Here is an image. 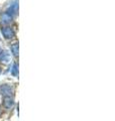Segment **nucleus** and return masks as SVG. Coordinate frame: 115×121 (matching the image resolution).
<instances>
[{"mask_svg": "<svg viewBox=\"0 0 115 121\" xmlns=\"http://www.w3.org/2000/svg\"><path fill=\"white\" fill-rule=\"evenodd\" d=\"M2 114V111H1V109H0V115H1Z\"/></svg>", "mask_w": 115, "mask_h": 121, "instance_id": "8", "label": "nucleus"}, {"mask_svg": "<svg viewBox=\"0 0 115 121\" xmlns=\"http://www.w3.org/2000/svg\"><path fill=\"white\" fill-rule=\"evenodd\" d=\"M0 52H1V50H0Z\"/></svg>", "mask_w": 115, "mask_h": 121, "instance_id": "10", "label": "nucleus"}, {"mask_svg": "<svg viewBox=\"0 0 115 121\" xmlns=\"http://www.w3.org/2000/svg\"><path fill=\"white\" fill-rule=\"evenodd\" d=\"M2 35L6 39H12V37L15 35V32L11 27L5 26V27L2 28Z\"/></svg>", "mask_w": 115, "mask_h": 121, "instance_id": "2", "label": "nucleus"}, {"mask_svg": "<svg viewBox=\"0 0 115 121\" xmlns=\"http://www.w3.org/2000/svg\"><path fill=\"white\" fill-rule=\"evenodd\" d=\"M10 56L9 54L6 51H1L0 52V62L1 63H7L9 60Z\"/></svg>", "mask_w": 115, "mask_h": 121, "instance_id": "5", "label": "nucleus"}, {"mask_svg": "<svg viewBox=\"0 0 115 121\" xmlns=\"http://www.w3.org/2000/svg\"><path fill=\"white\" fill-rule=\"evenodd\" d=\"M13 92V88L10 85H2L0 87V93L4 97H12Z\"/></svg>", "mask_w": 115, "mask_h": 121, "instance_id": "1", "label": "nucleus"}, {"mask_svg": "<svg viewBox=\"0 0 115 121\" xmlns=\"http://www.w3.org/2000/svg\"><path fill=\"white\" fill-rule=\"evenodd\" d=\"M11 52L14 56H18V43H14L11 45Z\"/></svg>", "mask_w": 115, "mask_h": 121, "instance_id": "6", "label": "nucleus"}, {"mask_svg": "<svg viewBox=\"0 0 115 121\" xmlns=\"http://www.w3.org/2000/svg\"><path fill=\"white\" fill-rule=\"evenodd\" d=\"M11 74H12V76H14V77H16V76L18 75V66H17V64H13L12 65V68H11Z\"/></svg>", "mask_w": 115, "mask_h": 121, "instance_id": "7", "label": "nucleus"}, {"mask_svg": "<svg viewBox=\"0 0 115 121\" xmlns=\"http://www.w3.org/2000/svg\"><path fill=\"white\" fill-rule=\"evenodd\" d=\"M14 101L12 99V97H4V100H3V106L6 109H10L13 106Z\"/></svg>", "mask_w": 115, "mask_h": 121, "instance_id": "4", "label": "nucleus"}, {"mask_svg": "<svg viewBox=\"0 0 115 121\" xmlns=\"http://www.w3.org/2000/svg\"><path fill=\"white\" fill-rule=\"evenodd\" d=\"M0 74H1V69H0Z\"/></svg>", "mask_w": 115, "mask_h": 121, "instance_id": "9", "label": "nucleus"}, {"mask_svg": "<svg viewBox=\"0 0 115 121\" xmlns=\"http://www.w3.org/2000/svg\"><path fill=\"white\" fill-rule=\"evenodd\" d=\"M12 21V15L9 14L8 12H4L1 15V22L3 24H8Z\"/></svg>", "mask_w": 115, "mask_h": 121, "instance_id": "3", "label": "nucleus"}]
</instances>
